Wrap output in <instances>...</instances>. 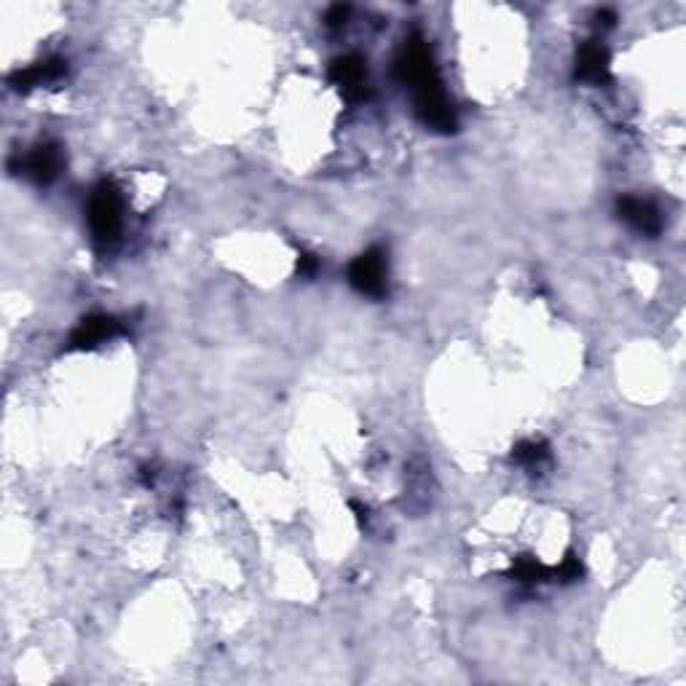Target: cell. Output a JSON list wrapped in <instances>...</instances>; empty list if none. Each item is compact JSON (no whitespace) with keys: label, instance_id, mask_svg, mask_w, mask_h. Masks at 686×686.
Returning <instances> with one entry per match:
<instances>
[{"label":"cell","instance_id":"cell-1","mask_svg":"<svg viewBox=\"0 0 686 686\" xmlns=\"http://www.w3.org/2000/svg\"><path fill=\"white\" fill-rule=\"evenodd\" d=\"M394 70H397V78H400L402 84L413 89V94H421L427 92V89L440 86V76H437L432 51H429V46L421 38H410L405 43V49L400 51Z\"/></svg>","mask_w":686,"mask_h":686},{"label":"cell","instance_id":"cell-2","mask_svg":"<svg viewBox=\"0 0 686 686\" xmlns=\"http://www.w3.org/2000/svg\"><path fill=\"white\" fill-rule=\"evenodd\" d=\"M89 226H92L94 242L100 247H110L121 234V196L116 185L100 183L89 199Z\"/></svg>","mask_w":686,"mask_h":686},{"label":"cell","instance_id":"cell-3","mask_svg":"<svg viewBox=\"0 0 686 686\" xmlns=\"http://www.w3.org/2000/svg\"><path fill=\"white\" fill-rule=\"evenodd\" d=\"M349 282L354 290H360L362 295H384L386 290V258L381 250L362 252L360 258L354 260L349 268Z\"/></svg>","mask_w":686,"mask_h":686},{"label":"cell","instance_id":"cell-4","mask_svg":"<svg viewBox=\"0 0 686 686\" xmlns=\"http://www.w3.org/2000/svg\"><path fill=\"white\" fill-rule=\"evenodd\" d=\"M330 78H333V84L341 89V94L349 102L368 100V86H365L368 67L360 57L349 54V57L335 59L333 67H330Z\"/></svg>","mask_w":686,"mask_h":686},{"label":"cell","instance_id":"cell-5","mask_svg":"<svg viewBox=\"0 0 686 686\" xmlns=\"http://www.w3.org/2000/svg\"><path fill=\"white\" fill-rule=\"evenodd\" d=\"M416 113H419L424 124L437 129V132H456V113H453L451 102L445 97L443 86L416 94Z\"/></svg>","mask_w":686,"mask_h":686},{"label":"cell","instance_id":"cell-6","mask_svg":"<svg viewBox=\"0 0 686 686\" xmlns=\"http://www.w3.org/2000/svg\"><path fill=\"white\" fill-rule=\"evenodd\" d=\"M617 212H620V218L625 220L630 228H636L638 234L657 236L662 231V218L652 201L636 199V196H622V199L617 201Z\"/></svg>","mask_w":686,"mask_h":686},{"label":"cell","instance_id":"cell-7","mask_svg":"<svg viewBox=\"0 0 686 686\" xmlns=\"http://www.w3.org/2000/svg\"><path fill=\"white\" fill-rule=\"evenodd\" d=\"M19 169L38 185H49L51 180H57L59 169H62V151L54 143L38 145L22 159Z\"/></svg>","mask_w":686,"mask_h":686},{"label":"cell","instance_id":"cell-8","mask_svg":"<svg viewBox=\"0 0 686 686\" xmlns=\"http://www.w3.org/2000/svg\"><path fill=\"white\" fill-rule=\"evenodd\" d=\"M124 327L116 317H105V314H97V317H86L81 325L76 327V333L70 335V349H94L100 343L116 338Z\"/></svg>","mask_w":686,"mask_h":686},{"label":"cell","instance_id":"cell-9","mask_svg":"<svg viewBox=\"0 0 686 686\" xmlns=\"http://www.w3.org/2000/svg\"><path fill=\"white\" fill-rule=\"evenodd\" d=\"M577 78L585 84L601 86L609 81V51L601 43H585L577 57Z\"/></svg>","mask_w":686,"mask_h":686},{"label":"cell","instance_id":"cell-10","mask_svg":"<svg viewBox=\"0 0 686 686\" xmlns=\"http://www.w3.org/2000/svg\"><path fill=\"white\" fill-rule=\"evenodd\" d=\"M65 70V59L51 57L46 59V62H38V65L27 67V70H19L17 76L11 78V86H17V89H33V86L51 84V81H57L59 76H65Z\"/></svg>","mask_w":686,"mask_h":686},{"label":"cell","instance_id":"cell-11","mask_svg":"<svg viewBox=\"0 0 686 686\" xmlns=\"http://www.w3.org/2000/svg\"><path fill=\"white\" fill-rule=\"evenodd\" d=\"M512 459L518 461V464H523V467L536 469L550 461V448L544 443H539V440H526V443H520L518 448L512 451Z\"/></svg>","mask_w":686,"mask_h":686},{"label":"cell","instance_id":"cell-12","mask_svg":"<svg viewBox=\"0 0 686 686\" xmlns=\"http://www.w3.org/2000/svg\"><path fill=\"white\" fill-rule=\"evenodd\" d=\"M512 577L518 579V582H523V585H539L544 579H550V569L542 566L539 561H534V558H523V561L515 563Z\"/></svg>","mask_w":686,"mask_h":686},{"label":"cell","instance_id":"cell-13","mask_svg":"<svg viewBox=\"0 0 686 686\" xmlns=\"http://www.w3.org/2000/svg\"><path fill=\"white\" fill-rule=\"evenodd\" d=\"M555 577H561L563 582H574V579L582 577V566H579V558L569 555V558L561 563V569L555 571Z\"/></svg>","mask_w":686,"mask_h":686},{"label":"cell","instance_id":"cell-14","mask_svg":"<svg viewBox=\"0 0 686 686\" xmlns=\"http://www.w3.org/2000/svg\"><path fill=\"white\" fill-rule=\"evenodd\" d=\"M317 268L319 260L314 258V255H301V260H298V271H301V274L311 277V274H317Z\"/></svg>","mask_w":686,"mask_h":686},{"label":"cell","instance_id":"cell-15","mask_svg":"<svg viewBox=\"0 0 686 686\" xmlns=\"http://www.w3.org/2000/svg\"><path fill=\"white\" fill-rule=\"evenodd\" d=\"M346 17H349V9H346V6H333V9L327 11V22H330L333 27L343 25Z\"/></svg>","mask_w":686,"mask_h":686}]
</instances>
